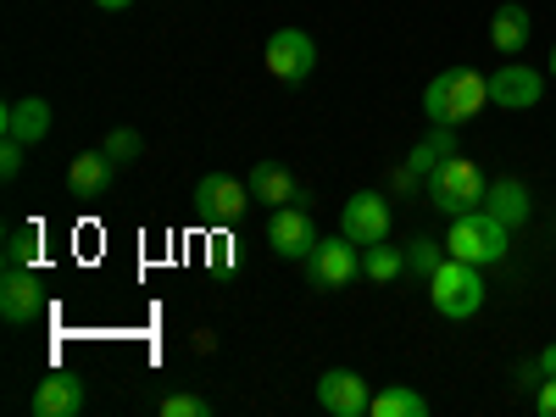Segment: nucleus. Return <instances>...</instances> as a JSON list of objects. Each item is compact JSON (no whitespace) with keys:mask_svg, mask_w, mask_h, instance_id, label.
<instances>
[{"mask_svg":"<svg viewBox=\"0 0 556 417\" xmlns=\"http://www.w3.org/2000/svg\"><path fill=\"white\" fill-rule=\"evenodd\" d=\"M484 106H490V78L473 73V67H445V73H434L429 89H424L429 123H445V128L473 123Z\"/></svg>","mask_w":556,"mask_h":417,"instance_id":"f257e3e1","label":"nucleus"},{"mask_svg":"<svg viewBox=\"0 0 556 417\" xmlns=\"http://www.w3.org/2000/svg\"><path fill=\"white\" fill-rule=\"evenodd\" d=\"M445 251L456 262H473V267H495L506 262V251H513V228H506L495 212H468V217H451L445 228Z\"/></svg>","mask_w":556,"mask_h":417,"instance_id":"f03ea898","label":"nucleus"},{"mask_svg":"<svg viewBox=\"0 0 556 417\" xmlns=\"http://www.w3.org/2000/svg\"><path fill=\"white\" fill-rule=\"evenodd\" d=\"M424 195H429L434 212H445V217H468V212L484 206L490 178H484L479 162H468V156H445V162L424 178Z\"/></svg>","mask_w":556,"mask_h":417,"instance_id":"7ed1b4c3","label":"nucleus"},{"mask_svg":"<svg viewBox=\"0 0 556 417\" xmlns=\"http://www.w3.org/2000/svg\"><path fill=\"white\" fill-rule=\"evenodd\" d=\"M479 273H484V267L445 256V262L434 267V278H429V301H434V312L451 317V323L473 317V312L484 306V278H479Z\"/></svg>","mask_w":556,"mask_h":417,"instance_id":"20e7f679","label":"nucleus"},{"mask_svg":"<svg viewBox=\"0 0 556 417\" xmlns=\"http://www.w3.org/2000/svg\"><path fill=\"white\" fill-rule=\"evenodd\" d=\"M356 273H362V245L345 240V235L340 240H317L312 256H306V278H312V290H323V295L345 290Z\"/></svg>","mask_w":556,"mask_h":417,"instance_id":"39448f33","label":"nucleus"},{"mask_svg":"<svg viewBox=\"0 0 556 417\" xmlns=\"http://www.w3.org/2000/svg\"><path fill=\"white\" fill-rule=\"evenodd\" d=\"M262 62H267V73H273V78H285V84H306V78H312V67H317V39H312L306 28H278V34L267 39Z\"/></svg>","mask_w":556,"mask_h":417,"instance_id":"423d86ee","label":"nucleus"},{"mask_svg":"<svg viewBox=\"0 0 556 417\" xmlns=\"http://www.w3.org/2000/svg\"><path fill=\"white\" fill-rule=\"evenodd\" d=\"M540 96H545V73L529 62H501L490 73V106H501V112H529V106H540Z\"/></svg>","mask_w":556,"mask_h":417,"instance_id":"0eeeda50","label":"nucleus"},{"mask_svg":"<svg viewBox=\"0 0 556 417\" xmlns=\"http://www.w3.org/2000/svg\"><path fill=\"white\" fill-rule=\"evenodd\" d=\"M195 206H201V217H212V223H240V217L251 212V184L235 178V173H206V178L195 184Z\"/></svg>","mask_w":556,"mask_h":417,"instance_id":"6e6552de","label":"nucleus"},{"mask_svg":"<svg viewBox=\"0 0 556 417\" xmlns=\"http://www.w3.org/2000/svg\"><path fill=\"white\" fill-rule=\"evenodd\" d=\"M323 235H317V223H312V212L295 201V206H273V223H267V245L285 256V262H306L312 256V245H317Z\"/></svg>","mask_w":556,"mask_h":417,"instance_id":"1a4fd4ad","label":"nucleus"},{"mask_svg":"<svg viewBox=\"0 0 556 417\" xmlns=\"http://www.w3.org/2000/svg\"><path fill=\"white\" fill-rule=\"evenodd\" d=\"M340 235L356 240V245H379L390 240V201L379 190H356L340 212Z\"/></svg>","mask_w":556,"mask_h":417,"instance_id":"9d476101","label":"nucleus"},{"mask_svg":"<svg viewBox=\"0 0 556 417\" xmlns=\"http://www.w3.org/2000/svg\"><path fill=\"white\" fill-rule=\"evenodd\" d=\"M0 317L12 329H28V323L45 317V290H39L34 267H7V278H0Z\"/></svg>","mask_w":556,"mask_h":417,"instance_id":"9b49d317","label":"nucleus"},{"mask_svg":"<svg viewBox=\"0 0 556 417\" xmlns=\"http://www.w3.org/2000/svg\"><path fill=\"white\" fill-rule=\"evenodd\" d=\"M317 406L334 412V417H367V406H374V390H367V379L351 374V367H334V374L317 379Z\"/></svg>","mask_w":556,"mask_h":417,"instance_id":"f8f14e48","label":"nucleus"},{"mask_svg":"<svg viewBox=\"0 0 556 417\" xmlns=\"http://www.w3.org/2000/svg\"><path fill=\"white\" fill-rule=\"evenodd\" d=\"M84 401H89V390H84L78 374H45L34 384V412L39 417H78Z\"/></svg>","mask_w":556,"mask_h":417,"instance_id":"ddd939ff","label":"nucleus"},{"mask_svg":"<svg viewBox=\"0 0 556 417\" xmlns=\"http://www.w3.org/2000/svg\"><path fill=\"white\" fill-rule=\"evenodd\" d=\"M245 184H251V195H256L262 206H295V201H301V206H312V195L295 184V173H290L285 162H256Z\"/></svg>","mask_w":556,"mask_h":417,"instance_id":"4468645a","label":"nucleus"},{"mask_svg":"<svg viewBox=\"0 0 556 417\" xmlns=\"http://www.w3.org/2000/svg\"><path fill=\"white\" fill-rule=\"evenodd\" d=\"M0 134L23 139V146H39V139L51 134V101H39V96L7 101V106H0Z\"/></svg>","mask_w":556,"mask_h":417,"instance_id":"2eb2a0df","label":"nucleus"},{"mask_svg":"<svg viewBox=\"0 0 556 417\" xmlns=\"http://www.w3.org/2000/svg\"><path fill=\"white\" fill-rule=\"evenodd\" d=\"M117 184V162L106 151H78L73 167H67V190L73 195H112Z\"/></svg>","mask_w":556,"mask_h":417,"instance_id":"dca6fc26","label":"nucleus"},{"mask_svg":"<svg viewBox=\"0 0 556 417\" xmlns=\"http://www.w3.org/2000/svg\"><path fill=\"white\" fill-rule=\"evenodd\" d=\"M529 34H534L529 7H518V0H506V7H495V17H490V45H495L501 56H523Z\"/></svg>","mask_w":556,"mask_h":417,"instance_id":"f3484780","label":"nucleus"},{"mask_svg":"<svg viewBox=\"0 0 556 417\" xmlns=\"http://www.w3.org/2000/svg\"><path fill=\"white\" fill-rule=\"evenodd\" d=\"M484 212H495L506 228L529 223V212H534L529 184H523V178H495V184H490V195H484Z\"/></svg>","mask_w":556,"mask_h":417,"instance_id":"a211bd4d","label":"nucleus"},{"mask_svg":"<svg viewBox=\"0 0 556 417\" xmlns=\"http://www.w3.org/2000/svg\"><path fill=\"white\" fill-rule=\"evenodd\" d=\"M445 156H456V128H445V123H434V134H429V139H417V146H412V156H406V167L429 178V173H434V167H440Z\"/></svg>","mask_w":556,"mask_h":417,"instance_id":"6ab92c4d","label":"nucleus"},{"mask_svg":"<svg viewBox=\"0 0 556 417\" xmlns=\"http://www.w3.org/2000/svg\"><path fill=\"white\" fill-rule=\"evenodd\" d=\"M401 273H406V251H395L390 240L362 245V278H374V285H395Z\"/></svg>","mask_w":556,"mask_h":417,"instance_id":"aec40b11","label":"nucleus"},{"mask_svg":"<svg viewBox=\"0 0 556 417\" xmlns=\"http://www.w3.org/2000/svg\"><path fill=\"white\" fill-rule=\"evenodd\" d=\"M367 412H374V417H429V401H424V390L390 384V390L374 395V406H367Z\"/></svg>","mask_w":556,"mask_h":417,"instance_id":"412c9836","label":"nucleus"},{"mask_svg":"<svg viewBox=\"0 0 556 417\" xmlns=\"http://www.w3.org/2000/svg\"><path fill=\"white\" fill-rule=\"evenodd\" d=\"M445 256H451V251H445V240H434V235H417V240H406V267H412L417 278H424V285L434 278V267H440Z\"/></svg>","mask_w":556,"mask_h":417,"instance_id":"4be33fe9","label":"nucleus"},{"mask_svg":"<svg viewBox=\"0 0 556 417\" xmlns=\"http://www.w3.org/2000/svg\"><path fill=\"white\" fill-rule=\"evenodd\" d=\"M0 262L7 267H39V235L28 223H17L12 235H7V251H0Z\"/></svg>","mask_w":556,"mask_h":417,"instance_id":"5701e85b","label":"nucleus"},{"mask_svg":"<svg viewBox=\"0 0 556 417\" xmlns=\"http://www.w3.org/2000/svg\"><path fill=\"white\" fill-rule=\"evenodd\" d=\"M101 151H106L117 167H128V162H139V151H146V134H139V128H112V134L101 139Z\"/></svg>","mask_w":556,"mask_h":417,"instance_id":"b1692460","label":"nucleus"},{"mask_svg":"<svg viewBox=\"0 0 556 417\" xmlns=\"http://www.w3.org/2000/svg\"><path fill=\"white\" fill-rule=\"evenodd\" d=\"M162 417H212V401H201V395H162Z\"/></svg>","mask_w":556,"mask_h":417,"instance_id":"393cba45","label":"nucleus"},{"mask_svg":"<svg viewBox=\"0 0 556 417\" xmlns=\"http://www.w3.org/2000/svg\"><path fill=\"white\" fill-rule=\"evenodd\" d=\"M23 151H28L23 139H12V134H0V178H7V184H12L17 173H23Z\"/></svg>","mask_w":556,"mask_h":417,"instance_id":"a878e982","label":"nucleus"},{"mask_svg":"<svg viewBox=\"0 0 556 417\" xmlns=\"http://www.w3.org/2000/svg\"><path fill=\"white\" fill-rule=\"evenodd\" d=\"M534 406H540V417H556V379H540V390H534Z\"/></svg>","mask_w":556,"mask_h":417,"instance_id":"bb28decb","label":"nucleus"},{"mask_svg":"<svg viewBox=\"0 0 556 417\" xmlns=\"http://www.w3.org/2000/svg\"><path fill=\"white\" fill-rule=\"evenodd\" d=\"M395 190H401V195H412V190H424V173H412V167L401 162V167H395Z\"/></svg>","mask_w":556,"mask_h":417,"instance_id":"cd10ccee","label":"nucleus"},{"mask_svg":"<svg viewBox=\"0 0 556 417\" xmlns=\"http://www.w3.org/2000/svg\"><path fill=\"white\" fill-rule=\"evenodd\" d=\"M540 379H545L540 362H523V367H518V390H540Z\"/></svg>","mask_w":556,"mask_h":417,"instance_id":"c85d7f7f","label":"nucleus"},{"mask_svg":"<svg viewBox=\"0 0 556 417\" xmlns=\"http://www.w3.org/2000/svg\"><path fill=\"white\" fill-rule=\"evenodd\" d=\"M540 367H545V379H556V345H545V351H540Z\"/></svg>","mask_w":556,"mask_h":417,"instance_id":"c756f323","label":"nucleus"},{"mask_svg":"<svg viewBox=\"0 0 556 417\" xmlns=\"http://www.w3.org/2000/svg\"><path fill=\"white\" fill-rule=\"evenodd\" d=\"M96 7H101V12H128L134 0H96Z\"/></svg>","mask_w":556,"mask_h":417,"instance_id":"7c9ffc66","label":"nucleus"},{"mask_svg":"<svg viewBox=\"0 0 556 417\" xmlns=\"http://www.w3.org/2000/svg\"><path fill=\"white\" fill-rule=\"evenodd\" d=\"M545 67H551V78H556V45H551V62H545Z\"/></svg>","mask_w":556,"mask_h":417,"instance_id":"2f4dec72","label":"nucleus"}]
</instances>
